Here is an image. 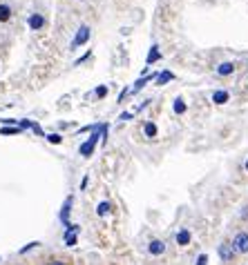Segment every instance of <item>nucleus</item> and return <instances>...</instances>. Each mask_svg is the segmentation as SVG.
I'll return each mask as SVG.
<instances>
[{
  "label": "nucleus",
  "instance_id": "f3484780",
  "mask_svg": "<svg viewBox=\"0 0 248 265\" xmlns=\"http://www.w3.org/2000/svg\"><path fill=\"white\" fill-rule=\"evenodd\" d=\"M172 109H174V114H186V109H188V105H186V100L184 98H174V103H172Z\"/></svg>",
  "mask_w": 248,
  "mask_h": 265
},
{
  "label": "nucleus",
  "instance_id": "6e6552de",
  "mask_svg": "<svg viewBox=\"0 0 248 265\" xmlns=\"http://www.w3.org/2000/svg\"><path fill=\"white\" fill-rule=\"evenodd\" d=\"M174 241H177L179 248H188L190 241H192V234H190V230H188V228H181L179 232L174 234Z\"/></svg>",
  "mask_w": 248,
  "mask_h": 265
},
{
  "label": "nucleus",
  "instance_id": "393cba45",
  "mask_svg": "<svg viewBox=\"0 0 248 265\" xmlns=\"http://www.w3.org/2000/svg\"><path fill=\"white\" fill-rule=\"evenodd\" d=\"M134 118V112H123L121 116H118V120H132Z\"/></svg>",
  "mask_w": 248,
  "mask_h": 265
},
{
  "label": "nucleus",
  "instance_id": "9d476101",
  "mask_svg": "<svg viewBox=\"0 0 248 265\" xmlns=\"http://www.w3.org/2000/svg\"><path fill=\"white\" fill-rule=\"evenodd\" d=\"M154 78H156L154 74H152V76H141V78L136 80V83H134V85H132V87H130V94H139V91H141L143 87H146V85L150 83V80H154Z\"/></svg>",
  "mask_w": 248,
  "mask_h": 265
},
{
  "label": "nucleus",
  "instance_id": "7ed1b4c3",
  "mask_svg": "<svg viewBox=\"0 0 248 265\" xmlns=\"http://www.w3.org/2000/svg\"><path fill=\"white\" fill-rule=\"evenodd\" d=\"M217 257H219V261H222L224 265H230L232 261H235L237 254H235V250H232L230 241H222V243L217 245Z\"/></svg>",
  "mask_w": 248,
  "mask_h": 265
},
{
  "label": "nucleus",
  "instance_id": "cd10ccee",
  "mask_svg": "<svg viewBox=\"0 0 248 265\" xmlns=\"http://www.w3.org/2000/svg\"><path fill=\"white\" fill-rule=\"evenodd\" d=\"M240 216H242V219H248V205H244V207H242V212H240Z\"/></svg>",
  "mask_w": 248,
  "mask_h": 265
},
{
  "label": "nucleus",
  "instance_id": "5701e85b",
  "mask_svg": "<svg viewBox=\"0 0 248 265\" xmlns=\"http://www.w3.org/2000/svg\"><path fill=\"white\" fill-rule=\"evenodd\" d=\"M34 125H36V123H32V120H27V118H20V120H18V127H20V129H32Z\"/></svg>",
  "mask_w": 248,
  "mask_h": 265
},
{
  "label": "nucleus",
  "instance_id": "2eb2a0df",
  "mask_svg": "<svg viewBox=\"0 0 248 265\" xmlns=\"http://www.w3.org/2000/svg\"><path fill=\"white\" fill-rule=\"evenodd\" d=\"M156 132H159V129H156V125L152 123V120H148V123L143 125V134H146V138H154Z\"/></svg>",
  "mask_w": 248,
  "mask_h": 265
},
{
  "label": "nucleus",
  "instance_id": "412c9836",
  "mask_svg": "<svg viewBox=\"0 0 248 265\" xmlns=\"http://www.w3.org/2000/svg\"><path fill=\"white\" fill-rule=\"evenodd\" d=\"M22 129L20 127H0V134H4V136H14V134H20Z\"/></svg>",
  "mask_w": 248,
  "mask_h": 265
},
{
  "label": "nucleus",
  "instance_id": "b1692460",
  "mask_svg": "<svg viewBox=\"0 0 248 265\" xmlns=\"http://www.w3.org/2000/svg\"><path fill=\"white\" fill-rule=\"evenodd\" d=\"M194 265H208V254H199L197 261H194Z\"/></svg>",
  "mask_w": 248,
  "mask_h": 265
},
{
  "label": "nucleus",
  "instance_id": "0eeeda50",
  "mask_svg": "<svg viewBox=\"0 0 248 265\" xmlns=\"http://www.w3.org/2000/svg\"><path fill=\"white\" fill-rule=\"evenodd\" d=\"M78 232H80L78 225H68L65 236H63V241H65V245H68V248H74V245H76V241H78Z\"/></svg>",
  "mask_w": 248,
  "mask_h": 265
},
{
  "label": "nucleus",
  "instance_id": "39448f33",
  "mask_svg": "<svg viewBox=\"0 0 248 265\" xmlns=\"http://www.w3.org/2000/svg\"><path fill=\"white\" fill-rule=\"evenodd\" d=\"M72 207H74V196H68V199L63 201V207H60V212H58V221L65 225V228H68V225H72L70 223V212H72Z\"/></svg>",
  "mask_w": 248,
  "mask_h": 265
},
{
  "label": "nucleus",
  "instance_id": "20e7f679",
  "mask_svg": "<svg viewBox=\"0 0 248 265\" xmlns=\"http://www.w3.org/2000/svg\"><path fill=\"white\" fill-rule=\"evenodd\" d=\"M90 33H92V29H90L88 25H80V27H78V31H76V36L72 38V42H70V49L74 51V49H78V47H83L85 42L90 40Z\"/></svg>",
  "mask_w": 248,
  "mask_h": 265
},
{
  "label": "nucleus",
  "instance_id": "423d86ee",
  "mask_svg": "<svg viewBox=\"0 0 248 265\" xmlns=\"http://www.w3.org/2000/svg\"><path fill=\"white\" fill-rule=\"evenodd\" d=\"M166 250H168V245L161 239H152L148 243V254H152V257H161V254H166Z\"/></svg>",
  "mask_w": 248,
  "mask_h": 265
},
{
  "label": "nucleus",
  "instance_id": "6ab92c4d",
  "mask_svg": "<svg viewBox=\"0 0 248 265\" xmlns=\"http://www.w3.org/2000/svg\"><path fill=\"white\" fill-rule=\"evenodd\" d=\"M45 138H47V143H52V145H60V143H63V136H60V134H56V132L45 134Z\"/></svg>",
  "mask_w": 248,
  "mask_h": 265
},
{
  "label": "nucleus",
  "instance_id": "f257e3e1",
  "mask_svg": "<svg viewBox=\"0 0 248 265\" xmlns=\"http://www.w3.org/2000/svg\"><path fill=\"white\" fill-rule=\"evenodd\" d=\"M101 129H103V123H98L96 125V129H94L92 134H90V138L85 143H80V147H78V154L83 158H90L94 154V149H96L98 145V141H101Z\"/></svg>",
  "mask_w": 248,
  "mask_h": 265
},
{
  "label": "nucleus",
  "instance_id": "ddd939ff",
  "mask_svg": "<svg viewBox=\"0 0 248 265\" xmlns=\"http://www.w3.org/2000/svg\"><path fill=\"white\" fill-rule=\"evenodd\" d=\"M170 80H174V74H172V71H168V69H166V71H161V74H156L154 83H156V85H159V87H161V85L170 83Z\"/></svg>",
  "mask_w": 248,
  "mask_h": 265
},
{
  "label": "nucleus",
  "instance_id": "a211bd4d",
  "mask_svg": "<svg viewBox=\"0 0 248 265\" xmlns=\"http://www.w3.org/2000/svg\"><path fill=\"white\" fill-rule=\"evenodd\" d=\"M9 18H12V7L9 4H0V22H7Z\"/></svg>",
  "mask_w": 248,
  "mask_h": 265
},
{
  "label": "nucleus",
  "instance_id": "c756f323",
  "mask_svg": "<svg viewBox=\"0 0 248 265\" xmlns=\"http://www.w3.org/2000/svg\"><path fill=\"white\" fill-rule=\"evenodd\" d=\"M244 170H246V172H248V161H246V163H244Z\"/></svg>",
  "mask_w": 248,
  "mask_h": 265
},
{
  "label": "nucleus",
  "instance_id": "4468645a",
  "mask_svg": "<svg viewBox=\"0 0 248 265\" xmlns=\"http://www.w3.org/2000/svg\"><path fill=\"white\" fill-rule=\"evenodd\" d=\"M232 71H235V62H222V65H217L219 76H230Z\"/></svg>",
  "mask_w": 248,
  "mask_h": 265
},
{
  "label": "nucleus",
  "instance_id": "a878e982",
  "mask_svg": "<svg viewBox=\"0 0 248 265\" xmlns=\"http://www.w3.org/2000/svg\"><path fill=\"white\" fill-rule=\"evenodd\" d=\"M32 132H34V134H38V136H45V132H42V129H40V125H34V127H32Z\"/></svg>",
  "mask_w": 248,
  "mask_h": 265
},
{
  "label": "nucleus",
  "instance_id": "f8f14e48",
  "mask_svg": "<svg viewBox=\"0 0 248 265\" xmlns=\"http://www.w3.org/2000/svg\"><path fill=\"white\" fill-rule=\"evenodd\" d=\"M156 60H161V51H159V45H152L150 54H148V58H146V65L150 67V65H154Z\"/></svg>",
  "mask_w": 248,
  "mask_h": 265
},
{
  "label": "nucleus",
  "instance_id": "f03ea898",
  "mask_svg": "<svg viewBox=\"0 0 248 265\" xmlns=\"http://www.w3.org/2000/svg\"><path fill=\"white\" fill-rule=\"evenodd\" d=\"M230 245H232V250H235L237 257H246L248 254V232L246 230H240V232L232 236Z\"/></svg>",
  "mask_w": 248,
  "mask_h": 265
},
{
  "label": "nucleus",
  "instance_id": "c85d7f7f",
  "mask_svg": "<svg viewBox=\"0 0 248 265\" xmlns=\"http://www.w3.org/2000/svg\"><path fill=\"white\" fill-rule=\"evenodd\" d=\"M47 265H68V263H65V261H58V259H54V261H50Z\"/></svg>",
  "mask_w": 248,
  "mask_h": 265
},
{
  "label": "nucleus",
  "instance_id": "aec40b11",
  "mask_svg": "<svg viewBox=\"0 0 248 265\" xmlns=\"http://www.w3.org/2000/svg\"><path fill=\"white\" fill-rule=\"evenodd\" d=\"M36 248H40V241H32V243H27L25 248L18 250V254H27V252H32V250H36Z\"/></svg>",
  "mask_w": 248,
  "mask_h": 265
},
{
  "label": "nucleus",
  "instance_id": "4be33fe9",
  "mask_svg": "<svg viewBox=\"0 0 248 265\" xmlns=\"http://www.w3.org/2000/svg\"><path fill=\"white\" fill-rule=\"evenodd\" d=\"M108 91H110L108 85H98L96 91H94V96H96V98H106V96H108Z\"/></svg>",
  "mask_w": 248,
  "mask_h": 265
},
{
  "label": "nucleus",
  "instance_id": "dca6fc26",
  "mask_svg": "<svg viewBox=\"0 0 248 265\" xmlns=\"http://www.w3.org/2000/svg\"><path fill=\"white\" fill-rule=\"evenodd\" d=\"M110 212H112V205H110V201H101V203L96 205V214L101 216V219H103V216H108Z\"/></svg>",
  "mask_w": 248,
  "mask_h": 265
},
{
  "label": "nucleus",
  "instance_id": "bb28decb",
  "mask_svg": "<svg viewBox=\"0 0 248 265\" xmlns=\"http://www.w3.org/2000/svg\"><path fill=\"white\" fill-rule=\"evenodd\" d=\"M128 94H130V89L126 87V89L121 91V94H118V103H123V100H126V96H128Z\"/></svg>",
  "mask_w": 248,
  "mask_h": 265
},
{
  "label": "nucleus",
  "instance_id": "1a4fd4ad",
  "mask_svg": "<svg viewBox=\"0 0 248 265\" xmlns=\"http://www.w3.org/2000/svg\"><path fill=\"white\" fill-rule=\"evenodd\" d=\"M27 25H30L32 31L42 29V27H45V16H42V13H32V16L27 18Z\"/></svg>",
  "mask_w": 248,
  "mask_h": 265
},
{
  "label": "nucleus",
  "instance_id": "9b49d317",
  "mask_svg": "<svg viewBox=\"0 0 248 265\" xmlns=\"http://www.w3.org/2000/svg\"><path fill=\"white\" fill-rule=\"evenodd\" d=\"M228 98H230V94H228L226 89H217V91H212V103H214V105H224V103H228Z\"/></svg>",
  "mask_w": 248,
  "mask_h": 265
}]
</instances>
